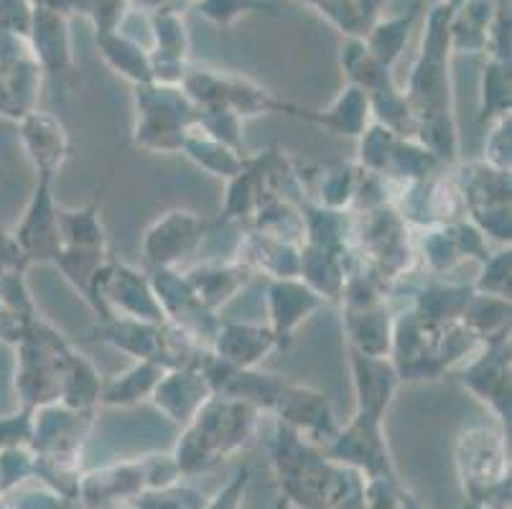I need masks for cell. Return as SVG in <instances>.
<instances>
[{
    "label": "cell",
    "instance_id": "cell-1",
    "mask_svg": "<svg viewBox=\"0 0 512 509\" xmlns=\"http://www.w3.org/2000/svg\"><path fill=\"white\" fill-rule=\"evenodd\" d=\"M426 28H423L421 51L413 64L411 82L403 92L411 107L416 135L426 148L444 163L454 161L459 153V135L454 120V84H451V41L449 21L451 3L441 0L428 6Z\"/></svg>",
    "mask_w": 512,
    "mask_h": 509
},
{
    "label": "cell",
    "instance_id": "cell-2",
    "mask_svg": "<svg viewBox=\"0 0 512 509\" xmlns=\"http://www.w3.org/2000/svg\"><path fill=\"white\" fill-rule=\"evenodd\" d=\"M260 410L242 400L212 395L181 431L174 461L181 474L209 469L222 456L232 454L250 441L258 426Z\"/></svg>",
    "mask_w": 512,
    "mask_h": 509
},
{
    "label": "cell",
    "instance_id": "cell-3",
    "mask_svg": "<svg viewBox=\"0 0 512 509\" xmlns=\"http://www.w3.org/2000/svg\"><path fill=\"white\" fill-rule=\"evenodd\" d=\"M349 252L357 270L372 275L383 288L411 275L416 263V242L411 224L393 204L352 212V237Z\"/></svg>",
    "mask_w": 512,
    "mask_h": 509
},
{
    "label": "cell",
    "instance_id": "cell-4",
    "mask_svg": "<svg viewBox=\"0 0 512 509\" xmlns=\"http://www.w3.org/2000/svg\"><path fill=\"white\" fill-rule=\"evenodd\" d=\"M85 301L95 308L100 321L136 319L148 321V324H164L166 321L148 275L115 258H107L100 265Z\"/></svg>",
    "mask_w": 512,
    "mask_h": 509
},
{
    "label": "cell",
    "instance_id": "cell-5",
    "mask_svg": "<svg viewBox=\"0 0 512 509\" xmlns=\"http://www.w3.org/2000/svg\"><path fill=\"white\" fill-rule=\"evenodd\" d=\"M220 222H207L192 209H169L148 224L143 232L141 252L148 268H176L186 255H192L204 237Z\"/></svg>",
    "mask_w": 512,
    "mask_h": 509
},
{
    "label": "cell",
    "instance_id": "cell-6",
    "mask_svg": "<svg viewBox=\"0 0 512 509\" xmlns=\"http://www.w3.org/2000/svg\"><path fill=\"white\" fill-rule=\"evenodd\" d=\"M327 454L339 464L365 471L370 479L393 482V464H390L388 446H385L383 420L372 418V415L355 410V415L347 420V426L339 428L337 436L332 438Z\"/></svg>",
    "mask_w": 512,
    "mask_h": 509
},
{
    "label": "cell",
    "instance_id": "cell-7",
    "mask_svg": "<svg viewBox=\"0 0 512 509\" xmlns=\"http://www.w3.org/2000/svg\"><path fill=\"white\" fill-rule=\"evenodd\" d=\"M459 464L464 469V484L472 502H482L495 489L505 487L507 459L502 431L484 423L467 428L459 436Z\"/></svg>",
    "mask_w": 512,
    "mask_h": 509
},
{
    "label": "cell",
    "instance_id": "cell-8",
    "mask_svg": "<svg viewBox=\"0 0 512 509\" xmlns=\"http://www.w3.org/2000/svg\"><path fill=\"white\" fill-rule=\"evenodd\" d=\"M271 413H276L278 423L288 426L293 433H299L304 441L324 443V448L332 443V438L339 431L329 395L309 385L286 382L278 392Z\"/></svg>",
    "mask_w": 512,
    "mask_h": 509
},
{
    "label": "cell",
    "instance_id": "cell-9",
    "mask_svg": "<svg viewBox=\"0 0 512 509\" xmlns=\"http://www.w3.org/2000/svg\"><path fill=\"white\" fill-rule=\"evenodd\" d=\"M459 382L474 398L490 405L502 423L510 420V336L482 344V349L462 364Z\"/></svg>",
    "mask_w": 512,
    "mask_h": 509
},
{
    "label": "cell",
    "instance_id": "cell-10",
    "mask_svg": "<svg viewBox=\"0 0 512 509\" xmlns=\"http://www.w3.org/2000/svg\"><path fill=\"white\" fill-rule=\"evenodd\" d=\"M49 176H39L31 194L26 212H23L21 224L16 227V242L21 247L26 260H41V263H54L62 252V240H59V222H57V202L51 194Z\"/></svg>",
    "mask_w": 512,
    "mask_h": 509
},
{
    "label": "cell",
    "instance_id": "cell-11",
    "mask_svg": "<svg viewBox=\"0 0 512 509\" xmlns=\"http://www.w3.org/2000/svg\"><path fill=\"white\" fill-rule=\"evenodd\" d=\"M327 298L319 296L301 278H273L265 288V311L268 326L276 334L278 347H288L301 324L311 319L319 308L327 306Z\"/></svg>",
    "mask_w": 512,
    "mask_h": 509
},
{
    "label": "cell",
    "instance_id": "cell-12",
    "mask_svg": "<svg viewBox=\"0 0 512 509\" xmlns=\"http://www.w3.org/2000/svg\"><path fill=\"white\" fill-rule=\"evenodd\" d=\"M151 72L153 82L179 84L186 74V62L192 51L189 28L181 18L179 8H164V11L151 13Z\"/></svg>",
    "mask_w": 512,
    "mask_h": 509
},
{
    "label": "cell",
    "instance_id": "cell-13",
    "mask_svg": "<svg viewBox=\"0 0 512 509\" xmlns=\"http://www.w3.org/2000/svg\"><path fill=\"white\" fill-rule=\"evenodd\" d=\"M18 128H21L23 151L34 163L36 174L54 179L72 151L69 133L62 120L51 112L31 110L18 120Z\"/></svg>",
    "mask_w": 512,
    "mask_h": 509
},
{
    "label": "cell",
    "instance_id": "cell-14",
    "mask_svg": "<svg viewBox=\"0 0 512 509\" xmlns=\"http://www.w3.org/2000/svg\"><path fill=\"white\" fill-rule=\"evenodd\" d=\"M349 372H352V387H355L357 410L383 420L388 408L393 405L398 392L400 377L390 357H367L357 349L347 347Z\"/></svg>",
    "mask_w": 512,
    "mask_h": 509
},
{
    "label": "cell",
    "instance_id": "cell-15",
    "mask_svg": "<svg viewBox=\"0 0 512 509\" xmlns=\"http://www.w3.org/2000/svg\"><path fill=\"white\" fill-rule=\"evenodd\" d=\"M273 349L281 347L271 326L253 321H220L209 339V352L237 370H253Z\"/></svg>",
    "mask_w": 512,
    "mask_h": 509
},
{
    "label": "cell",
    "instance_id": "cell-16",
    "mask_svg": "<svg viewBox=\"0 0 512 509\" xmlns=\"http://www.w3.org/2000/svg\"><path fill=\"white\" fill-rule=\"evenodd\" d=\"M212 395V387L199 367H176L164 372L151 400L158 413H164L171 423L184 428Z\"/></svg>",
    "mask_w": 512,
    "mask_h": 509
},
{
    "label": "cell",
    "instance_id": "cell-17",
    "mask_svg": "<svg viewBox=\"0 0 512 509\" xmlns=\"http://www.w3.org/2000/svg\"><path fill=\"white\" fill-rule=\"evenodd\" d=\"M29 46L41 72L51 77H67L74 72V46L69 16L34 8Z\"/></svg>",
    "mask_w": 512,
    "mask_h": 509
},
{
    "label": "cell",
    "instance_id": "cell-18",
    "mask_svg": "<svg viewBox=\"0 0 512 509\" xmlns=\"http://www.w3.org/2000/svg\"><path fill=\"white\" fill-rule=\"evenodd\" d=\"M194 291L197 301L207 308L209 314H217L220 308L235 301L250 280L255 278L242 263L232 260H209V263L192 265V268L181 270Z\"/></svg>",
    "mask_w": 512,
    "mask_h": 509
},
{
    "label": "cell",
    "instance_id": "cell-19",
    "mask_svg": "<svg viewBox=\"0 0 512 509\" xmlns=\"http://www.w3.org/2000/svg\"><path fill=\"white\" fill-rule=\"evenodd\" d=\"M283 115L291 118L309 120V123L319 125V128L329 130L334 135H347V138H360L365 133L367 125L372 123V107L370 95L357 84H349L337 95V100L327 107V110H301V107L288 102Z\"/></svg>",
    "mask_w": 512,
    "mask_h": 509
},
{
    "label": "cell",
    "instance_id": "cell-20",
    "mask_svg": "<svg viewBox=\"0 0 512 509\" xmlns=\"http://www.w3.org/2000/svg\"><path fill=\"white\" fill-rule=\"evenodd\" d=\"M355 270L357 263L349 250L301 242L299 278L327 301H339L344 283Z\"/></svg>",
    "mask_w": 512,
    "mask_h": 509
},
{
    "label": "cell",
    "instance_id": "cell-21",
    "mask_svg": "<svg viewBox=\"0 0 512 509\" xmlns=\"http://www.w3.org/2000/svg\"><path fill=\"white\" fill-rule=\"evenodd\" d=\"M299 258L301 245L296 242L278 240V237L263 235V232L250 230L240 240L235 260L242 263L253 275L273 278H299Z\"/></svg>",
    "mask_w": 512,
    "mask_h": 509
},
{
    "label": "cell",
    "instance_id": "cell-22",
    "mask_svg": "<svg viewBox=\"0 0 512 509\" xmlns=\"http://www.w3.org/2000/svg\"><path fill=\"white\" fill-rule=\"evenodd\" d=\"M362 168L357 163H327L311 171V176L301 174V194L311 204H319L334 212H352L355 207L357 186H360Z\"/></svg>",
    "mask_w": 512,
    "mask_h": 509
},
{
    "label": "cell",
    "instance_id": "cell-23",
    "mask_svg": "<svg viewBox=\"0 0 512 509\" xmlns=\"http://www.w3.org/2000/svg\"><path fill=\"white\" fill-rule=\"evenodd\" d=\"M79 487V497L87 507L102 509L107 504L123 502V499H133L148 489L146 476V461H128V464H115L107 469L95 471L87 479H82Z\"/></svg>",
    "mask_w": 512,
    "mask_h": 509
},
{
    "label": "cell",
    "instance_id": "cell-24",
    "mask_svg": "<svg viewBox=\"0 0 512 509\" xmlns=\"http://www.w3.org/2000/svg\"><path fill=\"white\" fill-rule=\"evenodd\" d=\"M393 311L388 301L367 308H342V326L347 347L367 357H390L393 344Z\"/></svg>",
    "mask_w": 512,
    "mask_h": 509
},
{
    "label": "cell",
    "instance_id": "cell-25",
    "mask_svg": "<svg viewBox=\"0 0 512 509\" xmlns=\"http://www.w3.org/2000/svg\"><path fill=\"white\" fill-rule=\"evenodd\" d=\"M166 324V321H164ZM164 324H148L136 319H105L97 324V339L133 359L164 357Z\"/></svg>",
    "mask_w": 512,
    "mask_h": 509
},
{
    "label": "cell",
    "instance_id": "cell-26",
    "mask_svg": "<svg viewBox=\"0 0 512 509\" xmlns=\"http://www.w3.org/2000/svg\"><path fill=\"white\" fill-rule=\"evenodd\" d=\"M454 179L467 202V214L477 212V209L510 207V171H502L484 161H474L459 168Z\"/></svg>",
    "mask_w": 512,
    "mask_h": 509
},
{
    "label": "cell",
    "instance_id": "cell-27",
    "mask_svg": "<svg viewBox=\"0 0 512 509\" xmlns=\"http://www.w3.org/2000/svg\"><path fill=\"white\" fill-rule=\"evenodd\" d=\"M164 372V364L153 362V359H136L125 372L110 377V380H102L97 405L128 408V405L141 403V400L151 398Z\"/></svg>",
    "mask_w": 512,
    "mask_h": 509
},
{
    "label": "cell",
    "instance_id": "cell-28",
    "mask_svg": "<svg viewBox=\"0 0 512 509\" xmlns=\"http://www.w3.org/2000/svg\"><path fill=\"white\" fill-rule=\"evenodd\" d=\"M181 153H184L192 163H197L202 171L225 181H230L232 176L240 174L242 168L248 166L250 158V153L235 151V148L225 146V143H220V140L212 138L209 133H204L197 123H192L186 128Z\"/></svg>",
    "mask_w": 512,
    "mask_h": 509
},
{
    "label": "cell",
    "instance_id": "cell-29",
    "mask_svg": "<svg viewBox=\"0 0 512 509\" xmlns=\"http://www.w3.org/2000/svg\"><path fill=\"white\" fill-rule=\"evenodd\" d=\"M426 6V0H418L416 6L408 8L406 13H400V16H380L367 26L365 31V44L367 49L372 51L377 62L383 64V67L393 69L398 64V59L406 51L408 39H411V31L416 26V21L421 18V11Z\"/></svg>",
    "mask_w": 512,
    "mask_h": 509
},
{
    "label": "cell",
    "instance_id": "cell-30",
    "mask_svg": "<svg viewBox=\"0 0 512 509\" xmlns=\"http://www.w3.org/2000/svg\"><path fill=\"white\" fill-rule=\"evenodd\" d=\"M472 293V283H446V280L434 278L418 288L411 311L428 324H449V321L462 319L464 306Z\"/></svg>",
    "mask_w": 512,
    "mask_h": 509
},
{
    "label": "cell",
    "instance_id": "cell-31",
    "mask_svg": "<svg viewBox=\"0 0 512 509\" xmlns=\"http://www.w3.org/2000/svg\"><path fill=\"white\" fill-rule=\"evenodd\" d=\"M95 44L107 67L128 79L133 87L153 82L151 54L146 46H141V41L125 34L123 28L110 31V34H95Z\"/></svg>",
    "mask_w": 512,
    "mask_h": 509
},
{
    "label": "cell",
    "instance_id": "cell-32",
    "mask_svg": "<svg viewBox=\"0 0 512 509\" xmlns=\"http://www.w3.org/2000/svg\"><path fill=\"white\" fill-rule=\"evenodd\" d=\"M102 191L82 209H62L57 212L59 222V240L62 250H107L105 227L100 219Z\"/></svg>",
    "mask_w": 512,
    "mask_h": 509
},
{
    "label": "cell",
    "instance_id": "cell-33",
    "mask_svg": "<svg viewBox=\"0 0 512 509\" xmlns=\"http://www.w3.org/2000/svg\"><path fill=\"white\" fill-rule=\"evenodd\" d=\"M510 301L497 296H484V293H472V298L464 306L462 324L467 326L469 334L479 344L497 342L510 336Z\"/></svg>",
    "mask_w": 512,
    "mask_h": 509
},
{
    "label": "cell",
    "instance_id": "cell-34",
    "mask_svg": "<svg viewBox=\"0 0 512 509\" xmlns=\"http://www.w3.org/2000/svg\"><path fill=\"white\" fill-rule=\"evenodd\" d=\"M444 166L439 156L431 148H426L418 138H395L393 151H390L388 168L383 179L395 181V184H411V181H423L436 174Z\"/></svg>",
    "mask_w": 512,
    "mask_h": 509
},
{
    "label": "cell",
    "instance_id": "cell-35",
    "mask_svg": "<svg viewBox=\"0 0 512 509\" xmlns=\"http://www.w3.org/2000/svg\"><path fill=\"white\" fill-rule=\"evenodd\" d=\"M286 105L288 102L273 95L271 90H265L255 79L225 72V110L237 115L242 123L248 118L268 115V112H283Z\"/></svg>",
    "mask_w": 512,
    "mask_h": 509
},
{
    "label": "cell",
    "instance_id": "cell-36",
    "mask_svg": "<svg viewBox=\"0 0 512 509\" xmlns=\"http://www.w3.org/2000/svg\"><path fill=\"white\" fill-rule=\"evenodd\" d=\"M339 64L347 72L349 84L362 87L367 95L393 82L390 69L377 62L362 36H344L342 46H339Z\"/></svg>",
    "mask_w": 512,
    "mask_h": 509
},
{
    "label": "cell",
    "instance_id": "cell-37",
    "mask_svg": "<svg viewBox=\"0 0 512 509\" xmlns=\"http://www.w3.org/2000/svg\"><path fill=\"white\" fill-rule=\"evenodd\" d=\"M512 107V74L510 62L490 59L484 64L482 79H479V120L490 123L500 118Z\"/></svg>",
    "mask_w": 512,
    "mask_h": 509
},
{
    "label": "cell",
    "instance_id": "cell-38",
    "mask_svg": "<svg viewBox=\"0 0 512 509\" xmlns=\"http://www.w3.org/2000/svg\"><path fill=\"white\" fill-rule=\"evenodd\" d=\"M418 255H421L434 278H441V275L454 270L464 260L459 245H456L451 224H428V227H423V237L418 242Z\"/></svg>",
    "mask_w": 512,
    "mask_h": 509
},
{
    "label": "cell",
    "instance_id": "cell-39",
    "mask_svg": "<svg viewBox=\"0 0 512 509\" xmlns=\"http://www.w3.org/2000/svg\"><path fill=\"white\" fill-rule=\"evenodd\" d=\"M194 11L217 28H232L240 18L253 13H271L276 16L278 6L268 0H192Z\"/></svg>",
    "mask_w": 512,
    "mask_h": 509
},
{
    "label": "cell",
    "instance_id": "cell-40",
    "mask_svg": "<svg viewBox=\"0 0 512 509\" xmlns=\"http://www.w3.org/2000/svg\"><path fill=\"white\" fill-rule=\"evenodd\" d=\"M395 138H398V135H395L393 130L372 120L365 128V133L357 138V143H360V148H357V166H360L362 171H367V174L385 176V168H388Z\"/></svg>",
    "mask_w": 512,
    "mask_h": 509
},
{
    "label": "cell",
    "instance_id": "cell-41",
    "mask_svg": "<svg viewBox=\"0 0 512 509\" xmlns=\"http://www.w3.org/2000/svg\"><path fill=\"white\" fill-rule=\"evenodd\" d=\"M510 273H512V250L510 247H500L497 252H490L482 260L477 280L472 283L474 293H484V296H497L510 301Z\"/></svg>",
    "mask_w": 512,
    "mask_h": 509
},
{
    "label": "cell",
    "instance_id": "cell-42",
    "mask_svg": "<svg viewBox=\"0 0 512 509\" xmlns=\"http://www.w3.org/2000/svg\"><path fill=\"white\" fill-rule=\"evenodd\" d=\"M194 123H197L204 133H209L212 138L225 143V146L235 148V151L240 153H248L245 151V140H242V120L237 118V115H232L230 110L197 112Z\"/></svg>",
    "mask_w": 512,
    "mask_h": 509
},
{
    "label": "cell",
    "instance_id": "cell-43",
    "mask_svg": "<svg viewBox=\"0 0 512 509\" xmlns=\"http://www.w3.org/2000/svg\"><path fill=\"white\" fill-rule=\"evenodd\" d=\"M77 13L90 18L95 34H110L123 28L130 13V0H79Z\"/></svg>",
    "mask_w": 512,
    "mask_h": 509
},
{
    "label": "cell",
    "instance_id": "cell-44",
    "mask_svg": "<svg viewBox=\"0 0 512 509\" xmlns=\"http://www.w3.org/2000/svg\"><path fill=\"white\" fill-rule=\"evenodd\" d=\"M136 509H202L204 499L194 494L192 489H181L179 484H171L166 489H148L133 499Z\"/></svg>",
    "mask_w": 512,
    "mask_h": 509
},
{
    "label": "cell",
    "instance_id": "cell-45",
    "mask_svg": "<svg viewBox=\"0 0 512 509\" xmlns=\"http://www.w3.org/2000/svg\"><path fill=\"white\" fill-rule=\"evenodd\" d=\"M314 11L337 26L344 36H365L367 23L355 0H316Z\"/></svg>",
    "mask_w": 512,
    "mask_h": 509
},
{
    "label": "cell",
    "instance_id": "cell-46",
    "mask_svg": "<svg viewBox=\"0 0 512 509\" xmlns=\"http://www.w3.org/2000/svg\"><path fill=\"white\" fill-rule=\"evenodd\" d=\"M512 115L505 112L500 118L490 120V133L484 138V163L490 166L502 168V171H510V151H512Z\"/></svg>",
    "mask_w": 512,
    "mask_h": 509
},
{
    "label": "cell",
    "instance_id": "cell-47",
    "mask_svg": "<svg viewBox=\"0 0 512 509\" xmlns=\"http://www.w3.org/2000/svg\"><path fill=\"white\" fill-rule=\"evenodd\" d=\"M469 222L482 232L487 240L497 242L500 247H510V207H492V209H477V212L467 214Z\"/></svg>",
    "mask_w": 512,
    "mask_h": 509
},
{
    "label": "cell",
    "instance_id": "cell-48",
    "mask_svg": "<svg viewBox=\"0 0 512 509\" xmlns=\"http://www.w3.org/2000/svg\"><path fill=\"white\" fill-rule=\"evenodd\" d=\"M34 6L29 0H0V31L29 39Z\"/></svg>",
    "mask_w": 512,
    "mask_h": 509
},
{
    "label": "cell",
    "instance_id": "cell-49",
    "mask_svg": "<svg viewBox=\"0 0 512 509\" xmlns=\"http://www.w3.org/2000/svg\"><path fill=\"white\" fill-rule=\"evenodd\" d=\"M250 482V466H242L235 476H232V482L222 489L212 502H204L202 509H237L242 502V494H245V487Z\"/></svg>",
    "mask_w": 512,
    "mask_h": 509
},
{
    "label": "cell",
    "instance_id": "cell-50",
    "mask_svg": "<svg viewBox=\"0 0 512 509\" xmlns=\"http://www.w3.org/2000/svg\"><path fill=\"white\" fill-rule=\"evenodd\" d=\"M31 436V410L26 408L21 415L0 418V446H16L21 438Z\"/></svg>",
    "mask_w": 512,
    "mask_h": 509
},
{
    "label": "cell",
    "instance_id": "cell-51",
    "mask_svg": "<svg viewBox=\"0 0 512 509\" xmlns=\"http://www.w3.org/2000/svg\"><path fill=\"white\" fill-rule=\"evenodd\" d=\"M26 263H29V260L23 258V252L21 247H18L16 237L0 230V275L21 273Z\"/></svg>",
    "mask_w": 512,
    "mask_h": 509
},
{
    "label": "cell",
    "instance_id": "cell-52",
    "mask_svg": "<svg viewBox=\"0 0 512 509\" xmlns=\"http://www.w3.org/2000/svg\"><path fill=\"white\" fill-rule=\"evenodd\" d=\"M29 3L34 8L62 13V16H72V13H77V6H79V0H29Z\"/></svg>",
    "mask_w": 512,
    "mask_h": 509
},
{
    "label": "cell",
    "instance_id": "cell-53",
    "mask_svg": "<svg viewBox=\"0 0 512 509\" xmlns=\"http://www.w3.org/2000/svg\"><path fill=\"white\" fill-rule=\"evenodd\" d=\"M355 3H357V8H360L365 23L370 26L375 18H380V13H383V6L388 3V0H355Z\"/></svg>",
    "mask_w": 512,
    "mask_h": 509
},
{
    "label": "cell",
    "instance_id": "cell-54",
    "mask_svg": "<svg viewBox=\"0 0 512 509\" xmlns=\"http://www.w3.org/2000/svg\"><path fill=\"white\" fill-rule=\"evenodd\" d=\"M288 504H291V499H286V497H281L278 499V504L273 509H288Z\"/></svg>",
    "mask_w": 512,
    "mask_h": 509
},
{
    "label": "cell",
    "instance_id": "cell-55",
    "mask_svg": "<svg viewBox=\"0 0 512 509\" xmlns=\"http://www.w3.org/2000/svg\"><path fill=\"white\" fill-rule=\"evenodd\" d=\"M299 3H304V6H311V8L316 6V0H299Z\"/></svg>",
    "mask_w": 512,
    "mask_h": 509
}]
</instances>
